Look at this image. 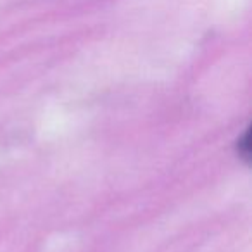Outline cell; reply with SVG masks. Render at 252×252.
Segmentation results:
<instances>
[]
</instances>
